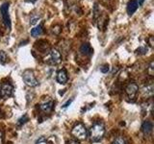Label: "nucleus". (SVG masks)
Returning a JSON list of instances; mask_svg holds the SVG:
<instances>
[{"label":"nucleus","instance_id":"nucleus-1","mask_svg":"<svg viewBox=\"0 0 154 144\" xmlns=\"http://www.w3.org/2000/svg\"><path fill=\"white\" fill-rule=\"evenodd\" d=\"M105 134L104 124L101 122H96L91 126L90 130V139L93 142H98L103 138Z\"/></svg>","mask_w":154,"mask_h":144},{"label":"nucleus","instance_id":"nucleus-2","mask_svg":"<svg viewBox=\"0 0 154 144\" xmlns=\"http://www.w3.org/2000/svg\"><path fill=\"white\" fill-rule=\"evenodd\" d=\"M87 129L83 123H77L71 130V134L77 140H84L87 138Z\"/></svg>","mask_w":154,"mask_h":144},{"label":"nucleus","instance_id":"nucleus-3","mask_svg":"<svg viewBox=\"0 0 154 144\" xmlns=\"http://www.w3.org/2000/svg\"><path fill=\"white\" fill-rule=\"evenodd\" d=\"M22 79L24 83L28 86H31V88H34V86H37L38 85V81L37 80L36 76L34 75V72L30 69H26L23 72Z\"/></svg>","mask_w":154,"mask_h":144},{"label":"nucleus","instance_id":"nucleus-4","mask_svg":"<svg viewBox=\"0 0 154 144\" xmlns=\"http://www.w3.org/2000/svg\"><path fill=\"white\" fill-rule=\"evenodd\" d=\"M9 7H10L9 2L3 3L1 5V7H0V14H1L4 24L6 25L8 29L11 28V17H10V14H9Z\"/></svg>","mask_w":154,"mask_h":144},{"label":"nucleus","instance_id":"nucleus-5","mask_svg":"<svg viewBox=\"0 0 154 144\" xmlns=\"http://www.w3.org/2000/svg\"><path fill=\"white\" fill-rule=\"evenodd\" d=\"M0 92H1V96L4 99H8L13 95L14 92V88L11 84L9 83H4L1 85V88H0Z\"/></svg>","mask_w":154,"mask_h":144},{"label":"nucleus","instance_id":"nucleus-6","mask_svg":"<svg viewBox=\"0 0 154 144\" xmlns=\"http://www.w3.org/2000/svg\"><path fill=\"white\" fill-rule=\"evenodd\" d=\"M138 90H139V86L136 83H131L126 86L125 92H126L127 96L130 99H134L138 93Z\"/></svg>","mask_w":154,"mask_h":144},{"label":"nucleus","instance_id":"nucleus-7","mask_svg":"<svg viewBox=\"0 0 154 144\" xmlns=\"http://www.w3.org/2000/svg\"><path fill=\"white\" fill-rule=\"evenodd\" d=\"M49 57H50V60H51V64H60L61 61H62V56H61V53L58 51L55 48H52L49 52Z\"/></svg>","mask_w":154,"mask_h":144},{"label":"nucleus","instance_id":"nucleus-8","mask_svg":"<svg viewBox=\"0 0 154 144\" xmlns=\"http://www.w3.org/2000/svg\"><path fill=\"white\" fill-rule=\"evenodd\" d=\"M53 107H54V101L51 99H47L45 102H42L40 104V109L41 110H42L43 112L49 113L52 112Z\"/></svg>","mask_w":154,"mask_h":144},{"label":"nucleus","instance_id":"nucleus-9","mask_svg":"<svg viewBox=\"0 0 154 144\" xmlns=\"http://www.w3.org/2000/svg\"><path fill=\"white\" fill-rule=\"evenodd\" d=\"M57 82L62 85H65L67 82V72L65 68H62L57 72Z\"/></svg>","mask_w":154,"mask_h":144},{"label":"nucleus","instance_id":"nucleus-10","mask_svg":"<svg viewBox=\"0 0 154 144\" xmlns=\"http://www.w3.org/2000/svg\"><path fill=\"white\" fill-rule=\"evenodd\" d=\"M80 52L84 56H91L94 54V49L90 43H83L80 47Z\"/></svg>","mask_w":154,"mask_h":144},{"label":"nucleus","instance_id":"nucleus-11","mask_svg":"<svg viewBox=\"0 0 154 144\" xmlns=\"http://www.w3.org/2000/svg\"><path fill=\"white\" fill-rule=\"evenodd\" d=\"M138 8H139V4H138L137 0H130L127 4V8H126L127 14L129 16H132V14L137 11Z\"/></svg>","mask_w":154,"mask_h":144},{"label":"nucleus","instance_id":"nucleus-12","mask_svg":"<svg viewBox=\"0 0 154 144\" xmlns=\"http://www.w3.org/2000/svg\"><path fill=\"white\" fill-rule=\"evenodd\" d=\"M142 93L143 95L144 96V97H149L151 98L153 96V93H154V88H153V85L150 84L146 86H144V88H143L142 90Z\"/></svg>","mask_w":154,"mask_h":144},{"label":"nucleus","instance_id":"nucleus-13","mask_svg":"<svg viewBox=\"0 0 154 144\" xmlns=\"http://www.w3.org/2000/svg\"><path fill=\"white\" fill-rule=\"evenodd\" d=\"M153 130V125L150 121H148V120H146V121H144L142 125V131L144 134H149Z\"/></svg>","mask_w":154,"mask_h":144},{"label":"nucleus","instance_id":"nucleus-14","mask_svg":"<svg viewBox=\"0 0 154 144\" xmlns=\"http://www.w3.org/2000/svg\"><path fill=\"white\" fill-rule=\"evenodd\" d=\"M42 34V25L36 26L35 28H33L31 30V36H33V37H38V36H41Z\"/></svg>","mask_w":154,"mask_h":144},{"label":"nucleus","instance_id":"nucleus-15","mask_svg":"<svg viewBox=\"0 0 154 144\" xmlns=\"http://www.w3.org/2000/svg\"><path fill=\"white\" fill-rule=\"evenodd\" d=\"M8 61V56H7V53L1 50L0 51V64H5Z\"/></svg>","mask_w":154,"mask_h":144},{"label":"nucleus","instance_id":"nucleus-16","mask_svg":"<svg viewBox=\"0 0 154 144\" xmlns=\"http://www.w3.org/2000/svg\"><path fill=\"white\" fill-rule=\"evenodd\" d=\"M27 121H28V116H27L26 114H24L22 117H20L17 120V125H18V126H20V125L26 123Z\"/></svg>","mask_w":154,"mask_h":144},{"label":"nucleus","instance_id":"nucleus-17","mask_svg":"<svg viewBox=\"0 0 154 144\" xmlns=\"http://www.w3.org/2000/svg\"><path fill=\"white\" fill-rule=\"evenodd\" d=\"M112 144H126V142H125V140H124V138H123V137L119 136V137H117V138L115 139Z\"/></svg>","mask_w":154,"mask_h":144},{"label":"nucleus","instance_id":"nucleus-18","mask_svg":"<svg viewBox=\"0 0 154 144\" xmlns=\"http://www.w3.org/2000/svg\"><path fill=\"white\" fill-rule=\"evenodd\" d=\"M110 70V66L109 64H103L102 66L100 67V71L102 73H108V71Z\"/></svg>","mask_w":154,"mask_h":144},{"label":"nucleus","instance_id":"nucleus-19","mask_svg":"<svg viewBox=\"0 0 154 144\" xmlns=\"http://www.w3.org/2000/svg\"><path fill=\"white\" fill-rule=\"evenodd\" d=\"M136 52L138 53V54H146V53H147V48L146 47H140L139 49L136 50Z\"/></svg>","mask_w":154,"mask_h":144},{"label":"nucleus","instance_id":"nucleus-20","mask_svg":"<svg viewBox=\"0 0 154 144\" xmlns=\"http://www.w3.org/2000/svg\"><path fill=\"white\" fill-rule=\"evenodd\" d=\"M153 62H150V64H149V67H148V74L150 75V76H153Z\"/></svg>","mask_w":154,"mask_h":144},{"label":"nucleus","instance_id":"nucleus-21","mask_svg":"<svg viewBox=\"0 0 154 144\" xmlns=\"http://www.w3.org/2000/svg\"><path fill=\"white\" fill-rule=\"evenodd\" d=\"M72 101H73V99H70V100H67L66 101V102L64 104V106H63V108H64V109H66V108H67V107H69V106L71 104V102H72Z\"/></svg>","mask_w":154,"mask_h":144},{"label":"nucleus","instance_id":"nucleus-22","mask_svg":"<svg viewBox=\"0 0 154 144\" xmlns=\"http://www.w3.org/2000/svg\"><path fill=\"white\" fill-rule=\"evenodd\" d=\"M38 19H40V18H38V16L33 17V18L31 19V21H30V24H32V25H34V24H36V23L38 21Z\"/></svg>","mask_w":154,"mask_h":144},{"label":"nucleus","instance_id":"nucleus-23","mask_svg":"<svg viewBox=\"0 0 154 144\" xmlns=\"http://www.w3.org/2000/svg\"><path fill=\"white\" fill-rule=\"evenodd\" d=\"M3 141H4V134L3 132L0 131V144H3Z\"/></svg>","mask_w":154,"mask_h":144},{"label":"nucleus","instance_id":"nucleus-24","mask_svg":"<svg viewBox=\"0 0 154 144\" xmlns=\"http://www.w3.org/2000/svg\"><path fill=\"white\" fill-rule=\"evenodd\" d=\"M149 44H150V46H153V37H149Z\"/></svg>","mask_w":154,"mask_h":144},{"label":"nucleus","instance_id":"nucleus-25","mask_svg":"<svg viewBox=\"0 0 154 144\" xmlns=\"http://www.w3.org/2000/svg\"><path fill=\"white\" fill-rule=\"evenodd\" d=\"M69 144H81L80 142H78L77 140H69Z\"/></svg>","mask_w":154,"mask_h":144},{"label":"nucleus","instance_id":"nucleus-26","mask_svg":"<svg viewBox=\"0 0 154 144\" xmlns=\"http://www.w3.org/2000/svg\"><path fill=\"white\" fill-rule=\"evenodd\" d=\"M45 137H43V136H42L41 137V139H38V140H37V142H36V144H38V143H40V142H42V141H43V140H45Z\"/></svg>","mask_w":154,"mask_h":144},{"label":"nucleus","instance_id":"nucleus-27","mask_svg":"<svg viewBox=\"0 0 154 144\" xmlns=\"http://www.w3.org/2000/svg\"><path fill=\"white\" fill-rule=\"evenodd\" d=\"M137 1H138V4H139V6H141V5H143V4L144 0H137Z\"/></svg>","mask_w":154,"mask_h":144}]
</instances>
